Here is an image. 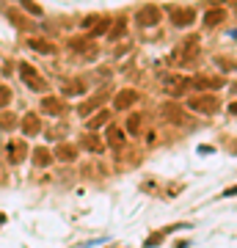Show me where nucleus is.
<instances>
[{
	"instance_id": "1",
	"label": "nucleus",
	"mask_w": 237,
	"mask_h": 248,
	"mask_svg": "<svg viewBox=\"0 0 237 248\" xmlns=\"http://www.w3.org/2000/svg\"><path fill=\"white\" fill-rule=\"evenodd\" d=\"M188 108H190V110H196V113L212 116V113H218V110H221V99L212 97V94H196V97L188 99Z\"/></svg>"
},
{
	"instance_id": "2",
	"label": "nucleus",
	"mask_w": 237,
	"mask_h": 248,
	"mask_svg": "<svg viewBox=\"0 0 237 248\" xmlns=\"http://www.w3.org/2000/svg\"><path fill=\"white\" fill-rule=\"evenodd\" d=\"M19 78H22V83H25L28 89L47 91V83H44V78L33 69V66H31V63H19Z\"/></svg>"
},
{
	"instance_id": "3",
	"label": "nucleus",
	"mask_w": 237,
	"mask_h": 248,
	"mask_svg": "<svg viewBox=\"0 0 237 248\" xmlns=\"http://www.w3.org/2000/svg\"><path fill=\"white\" fill-rule=\"evenodd\" d=\"M135 19H138L141 28H152V25H158L160 19H163V14H160L158 6H143V9L135 14Z\"/></svg>"
},
{
	"instance_id": "4",
	"label": "nucleus",
	"mask_w": 237,
	"mask_h": 248,
	"mask_svg": "<svg viewBox=\"0 0 237 248\" xmlns=\"http://www.w3.org/2000/svg\"><path fill=\"white\" fill-rule=\"evenodd\" d=\"M69 47H72V53H80L86 61H94V55H97V45L91 39H72Z\"/></svg>"
},
{
	"instance_id": "5",
	"label": "nucleus",
	"mask_w": 237,
	"mask_h": 248,
	"mask_svg": "<svg viewBox=\"0 0 237 248\" xmlns=\"http://www.w3.org/2000/svg\"><path fill=\"white\" fill-rule=\"evenodd\" d=\"M163 119L168 124H185V108L179 102H166L163 105Z\"/></svg>"
},
{
	"instance_id": "6",
	"label": "nucleus",
	"mask_w": 237,
	"mask_h": 248,
	"mask_svg": "<svg viewBox=\"0 0 237 248\" xmlns=\"http://www.w3.org/2000/svg\"><path fill=\"white\" fill-rule=\"evenodd\" d=\"M138 102V91L135 89H124V91H119L113 97V105H116V110H127V108H132Z\"/></svg>"
},
{
	"instance_id": "7",
	"label": "nucleus",
	"mask_w": 237,
	"mask_h": 248,
	"mask_svg": "<svg viewBox=\"0 0 237 248\" xmlns=\"http://www.w3.org/2000/svg\"><path fill=\"white\" fill-rule=\"evenodd\" d=\"M6 155H9V160L17 166V163H22V160L28 157V146L25 141H11L9 146H6Z\"/></svg>"
},
{
	"instance_id": "8",
	"label": "nucleus",
	"mask_w": 237,
	"mask_h": 248,
	"mask_svg": "<svg viewBox=\"0 0 237 248\" xmlns=\"http://www.w3.org/2000/svg\"><path fill=\"white\" fill-rule=\"evenodd\" d=\"M80 146H83L86 152H102V149H105V141H102L99 135H94L91 130H88V133L80 138Z\"/></svg>"
},
{
	"instance_id": "9",
	"label": "nucleus",
	"mask_w": 237,
	"mask_h": 248,
	"mask_svg": "<svg viewBox=\"0 0 237 248\" xmlns=\"http://www.w3.org/2000/svg\"><path fill=\"white\" fill-rule=\"evenodd\" d=\"M108 97V89L105 91H99V94H94V97H88L83 105H80V116H88V113H94V110H99V105H102V99Z\"/></svg>"
},
{
	"instance_id": "10",
	"label": "nucleus",
	"mask_w": 237,
	"mask_h": 248,
	"mask_svg": "<svg viewBox=\"0 0 237 248\" xmlns=\"http://www.w3.org/2000/svg\"><path fill=\"white\" fill-rule=\"evenodd\" d=\"M185 86H188V80L185 78H166L163 80V91L171 94V97H179V94L185 91Z\"/></svg>"
},
{
	"instance_id": "11",
	"label": "nucleus",
	"mask_w": 237,
	"mask_h": 248,
	"mask_svg": "<svg viewBox=\"0 0 237 248\" xmlns=\"http://www.w3.org/2000/svg\"><path fill=\"white\" fill-rule=\"evenodd\" d=\"M105 143L111 146V149H116V152H119V149L124 146V133L119 130V127H113V124H111V127L105 130Z\"/></svg>"
},
{
	"instance_id": "12",
	"label": "nucleus",
	"mask_w": 237,
	"mask_h": 248,
	"mask_svg": "<svg viewBox=\"0 0 237 248\" xmlns=\"http://www.w3.org/2000/svg\"><path fill=\"white\" fill-rule=\"evenodd\" d=\"M28 47H31V50H36V53H44V55H53L55 53V45H53V42H47V39H42V36L28 39Z\"/></svg>"
},
{
	"instance_id": "13",
	"label": "nucleus",
	"mask_w": 237,
	"mask_h": 248,
	"mask_svg": "<svg viewBox=\"0 0 237 248\" xmlns=\"http://www.w3.org/2000/svg\"><path fill=\"white\" fill-rule=\"evenodd\" d=\"M42 110L44 113H50V116H61L63 110H66V105H63L58 97H44L42 99Z\"/></svg>"
},
{
	"instance_id": "14",
	"label": "nucleus",
	"mask_w": 237,
	"mask_h": 248,
	"mask_svg": "<svg viewBox=\"0 0 237 248\" xmlns=\"http://www.w3.org/2000/svg\"><path fill=\"white\" fill-rule=\"evenodd\" d=\"M31 157H33V166H36V169H47V166H50V160H53V152L47 149V146H36Z\"/></svg>"
},
{
	"instance_id": "15",
	"label": "nucleus",
	"mask_w": 237,
	"mask_h": 248,
	"mask_svg": "<svg viewBox=\"0 0 237 248\" xmlns=\"http://www.w3.org/2000/svg\"><path fill=\"white\" fill-rule=\"evenodd\" d=\"M193 11L190 9H174L171 11V22H174L176 28H185V25H190V22H193Z\"/></svg>"
},
{
	"instance_id": "16",
	"label": "nucleus",
	"mask_w": 237,
	"mask_h": 248,
	"mask_svg": "<svg viewBox=\"0 0 237 248\" xmlns=\"http://www.w3.org/2000/svg\"><path fill=\"white\" fill-rule=\"evenodd\" d=\"M196 58H199V39L190 36V39L185 42V47H182V61L190 63V61H196Z\"/></svg>"
},
{
	"instance_id": "17",
	"label": "nucleus",
	"mask_w": 237,
	"mask_h": 248,
	"mask_svg": "<svg viewBox=\"0 0 237 248\" xmlns=\"http://www.w3.org/2000/svg\"><path fill=\"white\" fill-rule=\"evenodd\" d=\"M22 133L25 135H39L42 133V122H39L36 113H28L25 119H22Z\"/></svg>"
},
{
	"instance_id": "18",
	"label": "nucleus",
	"mask_w": 237,
	"mask_h": 248,
	"mask_svg": "<svg viewBox=\"0 0 237 248\" xmlns=\"http://www.w3.org/2000/svg\"><path fill=\"white\" fill-rule=\"evenodd\" d=\"M55 157L63 160V163H72V160H78V149L72 143H58L55 146Z\"/></svg>"
},
{
	"instance_id": "19",
	"label": "nucleus",
	"mask_w": 237,
	"mask_h": 248,
	"mask_svg": "<svg viewBox=\"0 0 237 248\" xmlns=\"http://www.w3.org/2000/svg\"><path fill=\"white\" fill-rule=\"evenodd\" d=\"M223 19H226V11H223V9H210L207 14H204V25L215 28V25H221Z\"/></svg>"
},
{
	"instance_id": "20",
	"label": "nucleus",
	"mask_w": 237,
	"mask_h": 248,
	"mask_svg": "<svg viewBox=\"0 0 237 248\" xmlns=\"http://www.w3.org/2000/svg\"><path fill=\"white\" fill-rule=\"evenodd\" d=\"M193 86L196 89H202V91H207V89H221V86H223V80L221 78H193Z\"/></svg>"
},
{
	"instance_id": "21",
	"label": "nucleus",
	"mask_w": 237,
	"mask_h": 248,
	"mask_svg": "<svg viewBox=\"0 0 237 248\" xmlns=\"http://www.w3.org/2000/svg\"><path fill=\"white\" fill-rule=\"evenodd\" d=\"M108 122H111V110H99L97 116H91V119H88V130L94 133L97 127H102V124H108Z\"/></svg>"
},
{
	"instance_id": "22",
	"label": "nucleus",
	"mask_w": 237,
	"mask_h": 248,
	"mask_svg": "<svg viewBox=\"0 0 237 248\" xmlns=\"http://www.w3.org/2000/svg\"><path fill=\"white\" fill-rule=\"evenodd\" d=\"M83 91H86L83 83H63V94H66V97H78V94H83Z\"/></svg>"
},
{
	"instance_id": "23",
	"label": "nucleus",
	"mask_w": 237,
	"mask_h": 248,
	"mask_svg": "<svg viewBox=\"0 0 237 248\" xmlns=\"http://www.w3.org/2000/svg\"><path fill=\"white\" fill-rule=\"evenodd\" d=\"M19 3H22V9H25V11H31V17H42V14H44L42 6H39L36 0H19Z\"/></svg>"
},
{
	"instance_id": "24",
	"label": "nucleus",
	"mask_w": 237,
	"mask_h": 248,
	"mask_svg": "<svg viewBox=\"0 0 237 248\" xmlns=\"http://www.w3.org/2000/svg\"><path fill=\"white\" fill-rule=\"evenodd\" d=\"M17 127V116L14 113H0V130H14Z\"/></svg>"
},
{
	"instance_id": "25",
	"label": "nucleus",
	"mask_w": 237,
	"mask_h": 248,
	"mask_svg": "<svg viewBox=\"0 0 237 248\" xmlns=\"http://www.w3.org/2000/svg\"><path fill=\"white\" fill-rule=\"evenodd\" d=\"M108 28H111V19H99V25L94 28V31H91V33H88V39H91V42H94V39H97V36H102V33H105Z\"/></svg>"
},
{
	"instance_id": "26",
	"label": "nucleus",
	"mask_w": 237,
	"mask_h": 248,
	"mask_svg": "<svg viewBox=\"0 0 237 248\" xmlns=\"http://www.w3.org/2000/svg\"><path fill=\"white\" fill-rule=\"evenodd\" d=\"M127 133L130 135L141 133V116H130V119H127Z\"/></svg>"
},
{
	"instance_id": "27",
	"label": "nucleus",
	"mask_w": 237,
	"mask_h": 248,
	"mask_svg": "<svg viewBox=\"0 0 237 248\" xmlns=\"http://www.w3.org/2000/svg\"><path fill=\"white\" fill-rule=\"evenodd\" d=\"M9 19H11V22H14V28H19V31H22V28H28L25 17H22L19 11H9Z\"/></svg>"
},
{
	"instance_id": "28",
	"label": "nucleus",
	"mask_w": 237,
	"mask_h": 248,
	"mask_svg": "<svg viewBox=\"0 0 237 248\" xmlns=\"http://www.w3.org/2000/svg\"><path fill=\"white\" fill-rule=\"evenodd\" d=\"M124 31H127V22H124V19H119V22L111 28V39H119V36H124Z\"/></svg>"
},
{
	"instance_id": "29",
	"label": "nucleus",
	"mask_w": 237,
	"mask_h": 248,
	"mask_svg": "<svg viewBox=\"0 0 237 248\" xmlns=\"http://www.w3.org/2000/svg\"><path fill=\"white\" fill-rule=\"evenodd\" d=\"M11 102V91H9V86H0V108H6Z\"/></svg>"
},
{
	"instance_id": "30",
	"label": "nucleus",
	"mask_w": 237,
	"mask_h": 248,
	"mask_svg": "<svg viewBox=\"0 0 237 248\" xmlns=\"http://www.w3.org/2000/svg\"><path fill=\"white\" fill-rule=\"evenodd\" d=\"M127 50H130V45H122V47H116V58H119V55H124Z\"/></svg>"
},
{
	"instance_id": "31",
	"label": "nucleus",
	"mask_w": 237,
	"mask_h": 248,
	"mask_svg": "<svg viewBox=\"0 0 237 248\" xmlns=\"http://www.w3.org/2000/svg\"><path fill=\"white\" fill-rule=\"evenodd\" d=\"M94 22H97V17H86V19H83V25H86V28H91Z\"/></svg>"
},
{
	"instance_id": "32",
	"label": "nucleus",
	"mask_w": 237,
	"mask_h": 248,
	"mask_svg": "<svg viewBox=\"0 0 237 248\" xmlns=\"http://www.w3.org/2000/svg\"><path fill=\"white\" fill-rule=\"evenodd\" d=\"M223 196H237V185H235V187H229V190H223Z\"/></svg>"
},
{
	"instance_id": "33",
	"label": "nucleus",
	"mask_w": 237,
	"mask_h": 248,
	"mask_svg": "<svg viewBox=\"0 0 237 248\" xmlns=\"http://www.w3.org/2000/svg\"><path fill=\"white\" fill-rule=\"evenodd\" d=\"M229 113H232V116H237V102H232V105H229Z\"/></svg>"
},
{
	"instance_id": "34",
	"label": "nucleus",
	"mask_w": 237,
	"mask_h": 248,
	"mask_svg": "<svg viewBox=\"0 0 237 248\" xmlns=\"http://www.w3.org/2000/svg\"><path fill=\"white\" fill-rule=\"evenodd\" d=\"M232 91H237V86H232Z\"/></svg>"
}]
</instances>
